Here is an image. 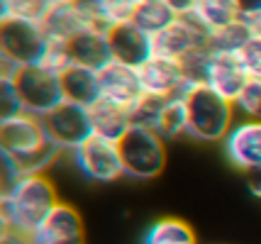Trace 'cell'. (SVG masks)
<instances>
[{
    "mask_svg": "<svg viewBox=\"0 0 261 244\" xmlns=\"http://www.w3.org/2000/svg\"><path fill=\"white\" fill-rule=\"evenodd\" d=\"M98 86H100V98H108L125 107L137 103L144 93L142 81H139V71L127 64H120V61H110L98 71Z\"/></svg>",
    "mask_w": 261,
    "mask_h": 244,
    "instance_id": "12",
    "label": "cell"
},
{
    "mask_svg": "<svg viewBox=\"0 0 261 244\" xmlns=\"http://www.w3.org/2000/svg\"><path fill=\"white\" fill-rule=\"evenodd\" d=\"M198 12L210 24V30H217V27H225V24L239 20L237 0H200Z\"/></svg>",
    "mask_w": 261,
    "mask_h": 244,
    "instance_id": "25",
    "label": "cell"
},
{
    "mask_svg": "<svg viewBox=\"0 0 261 244\" xmlns=\"http://www.w3.org/2000/svg\"><path fill=\"white\" fill-rule=\"evenodd\" d=\"M229 161L242 171L261 169V120L239 122L225 137Z\"/></svg>",
    "mask_w": 261,
    "mask_h": 244,
    "instance_id": "13",
    "label": "cell"
},
{
    "mask_svg": "<svg viewBox=\"0 0 261 244\" xmlns=\"http://www.w3.org/2000/svg\"><path fill=\"white\" fill-rule=\"evenodd\" d=\"M166 3L173 8V12H176V15H186V12L195 10L200 0H166Z\"/></svg>",
    "mask_w": 261,
    "mask_h": 244,
    "instance_id": "31",
    "label": "cell"
},
{
    "mask_svg": "<svg viewBox=\"0 0 261 244\" xmlns=\"http://www.w3.org/2000/svg\"><path fill=\"white\" fill-rule=\"evenodd\" d=\"M171 98H161L154 93H142V98L137 103L129 105V122L132 127H144L159 132L161 127V117L166 113V105Z\"/></svg>",
    "mask_w": 261,
    "mask_h": 244,
    "instance_id": "23",
    "label": "cell"
},
{
    "mask_svg": "<svg viewBox=\"0 0 261 244\" xmlns=\"http://www.w3.org/2000/svg\"><path fill=\"white\" fill-rule=\"evenodd\" d=\"M137 71H139V81H142L144 93H154L161 98H183L191 88L183 76L181 61L151 57Z\"/></svg>",
    "mask_w": 261,
    "mask_h": 244,
    "instance_id": "10",
    "label": "cell"
},
{
    "mask_svg": "<svg viewBox=\"0 0 261 244\" xmlns=\"http://www.w3.org/2000/svg\"><path fill=\"white\" fill-rule=\"evenodd\" d=\"M254 37V27L247 24L244 20H234V22L217 27L210 35V49L215 54H239L242 47Z\"/></svg>",
    "mask_w": 261,
    "mask_h": 244,
    "instance_id": "22",
    "label": "cell"
},
{
    "mask_svg": "<svg viewBox=\"0 0 261 244\" xmlns=\"http://www.w3.org/2000/svg\"><path fill=\"white\" fill-rule=\"evenodd\" d=\"M59 205L54 186L42 174L20 176L0 200L3 230L20 234H32L42 220Z\"/></svg>",
    "mask_w": 261,
    "mask_h": 244,
    "instance_id": "2",
    "label": "cell"
},
{
    "mask_svg": "<svg viewBox=\"0 0 261 244\" xmlns=\"http://www.w3.org/2000/svg\"><path fill=\"white\" fill-rule=\"evenodd\" d=\"M186 132V105L183 98H171L166 105V113L161 117V127L159 134L161 137H176Z\"/></svg>",
    "mask_w": 261,
    "mask_h": 244,
    "instance_id": "27",
    "label": "cell"
},
{
    "mask_svg": "<svg viewBox=\"0 0 261 244\" xmlns=\"http://www.w3.org/2000/svg\"><path fill=\"white\" fill-rule=\"evenodd\" d=\"M237 107L251 120H261V78H249L237 98Z\"/></svg>",
    "mask_w": 261,
    "mask_h": 244,
    "instance_id": "28",
    "label": "cell"
},
{
    "mask_svg": "<svg viewBox=\"0 0 261 244\" xmlns=\"http://www.w3.org/2000/svg\"><path fill=\"white\" fill-rule=\"evenodd\" d=\"M39 27H42V32L46 35L49 42H68L71 37L79 35L81 30L91 27V22L76 8V3H54L44 15V20L39 22Z\"/></svg>",
    "mask_w": 261,
    "mask_h": 244,
    "instance_id": "16",
    "label": "cell"
},
{
    "mask_svg": "<svg viewBox=\"0 0 261 244\" xmlns=\"http://www.w3.org/2000/svg\"><path fill=\"white\" fill-rule=\"evenodd\" d=\"M254 32H256V35H261V17L256 20V24H254Z\"/></svg>",
    "mask_w": 261,
    "mask_h": 244,
    "instance_id": "34",
    "label": "cell"
},
{
    "mask_svg": "<svg viewBox=\"0 0 261 244\" xmlns=\"http://www.w3.org/2000/svg\"><path fill=\"white\" fill-rule=\"evenodd\" d=\"M54 3L51 0H3V17H20L30 22H42Z\"/></svg>",
    "mask_w": 261,
    "mask_h": 244,
    "instance_id": "26",
    "label": "cell"
},
{
    "mask_svg": "<svg viewBox=\"0 0 261 244\" xmlns=\"http://www.w3.org/2000/svg\"><path fill=\"white\" fill-rule=\"evenodd\" d=\"M176 20L178 15L173 12V8L166 0H139L135 15H132V24H137L139 30H144L151 37L159 35L161 30H166Z\"/></svg>",
    "mask_w": 261,
    "mask_h": 244,
    "instance_id": "20",
    "label": "cell"
},
{
    "mask_svg": "<svg viewBox=\"0 0 261 244\" xmlns=\"http://www.w3.org/2000/svg\"><path fill=\"white\" fill-rule=\"evenodd\" d=\"M247 174V186L254 196H261V169H254V171H244Z\"/></svg>",
    "mask_w": 261,
    "mask_h": 244,
    "instance_id": "33",
    "label": "cell"
},
{
    "mask_svg": "<svg viewBox=\"0 0 261 244\" xmlns=\"http://www.w3.org/2000/svg\"><path fill=\"white\" fill-rule=\"evenodd\" d=\"M0 244H32V239H30V234L3 230V239H0Z\"/></svg>",
    "mask_w": 261,
    "mask_h": 244,
    "instance_id": "32",
    "label": "cell"
},
{
    "mask_svg": "<svg viewBox=\"0 0 261 244\" xmlns=\"http://www.w3.org/2000/svg\"><path fill=\"white\" fill-rule=\"evenodd\" d=\"M117 147H120L125 176L147 181V178H156L166 166L164 137L154 129L129 127L125 137L117 142Z\"/></svg>",
    "mask_w": 261,
    "mask_h": 244,
    "instance_id": "5",
    "label": "cell"
},
{
    "mask_svg": "<svg viewBox=\"0 0 261 244\" xmlns=\"http://www.w3.org/2000/svg\"><path fill=\"white\" fill-rule=\"evenodd\" d=\"M251 76L247 73L242 59L237 54H215L210 71H207V86L220 93L222 98H227L229 103H237L239 93L244 91V86Z\"/></svg>",
    "mask_w": 261,
    "mask_h": 244,
    "instance_id": "15",
    "label": "cell"
},
{
    "mask_svg": "<svg viewBox=\"0 0 261 244\" xmlns=\"http://www.w3.org/2000/svg\"><path fill=\"white\" fill-rule=\"evenodd\" d=\"M51 3H73V0H51Z\"/></svg>",
    "mask_w": 261,
    "mask_h": 244,
    "instance_id": "35",
    "label": "cell"
},
{
    "mask_svg": "<svg viewBox=\"0 0 261 244\" xmlns=\"http://www.w3.org/2000/svg\"><path fill=\"white\" fill-rule=\"evenodd\" d=\"M73 154H76L79 169L91 181L110 183V181H117L120 176H125L120 147L113 140H105L100 134H91L79 149H73Z\"/></svg>",
    "mask_w": 261,
    "mask_h": 244,
    "instance_id": "8",
    "label": "cell"
},
{
    "mask_svg": "<svg viewBox=\"0 0 261 244\" xmlns=\"http://www.w3.org/2000/svg\"><path fill=\"white\" fill-rule=\"evenodd\" d=\"M59 151L46 134L42 117L17 113L0 120V156H5L20 176L42 174Z\"/></svg>",
    "mask_w": 261,
    "mask_h": 244,
    "instance_id": "1",
    "label": "cell"
},
{
    "mask_svg": "<svg viewBox=\"0 0 261 244\" xmlns=\"http://www.w3.org/2000/svg\"><path fill=\"white\" fill-rule=\"evenodd\" d=\"M83 220L66 203H59L30 234L32 244H83Z\"/></svg>",
    "mask_w": 261,
    "mask_h": 244,
    "instance_id": "11",
    "label": "cell"
},
{
    "mask_svg": "<svg viewBox=\"0 0 261 244\" xmlns=\"http://www.w3.org/2000/svg\"><path fill=\"white\" fill-rule=\"evenodd\" d=\"M237 57L242 59V64L251 78H261V35L254 32V37L242 47Z\"/></svg>",
    "mask_w": 261,
    "mask_h": 244,
    "instance_id": "29",
    "label": "cell"
},
{
    "mask_svg": "<svg viewBox=\"0 0 261 244\" xmlns=\"http://www.w3.org/2000/svg\"><path fill=\"white\" fill-rule=\"evenodd\" d=\"M68 49V57L79 66H88L93 71H100L105 64L113 61L110 44H108V30L102 27H86L76 37L64 42Z\"/></svg>",
    "mask_w": 261,
    "mask_h": 244,
    "instance_id": "14",
    "label": "cell"
},
{
    "mask_svg": "<svg viewBox=\"0 0 261 244\" xmlns=\"http://www.w3.org/2000/svg\"><path fill=\"white\" fill-rule=\"evenodd\" d=\"M88 110H91V120H93V134H100L105 140L120 142L127 134V129L132 127L129 107L113 103L108 98H98Z\"/></svg>",
    "mask_w": 261,
    "mask_h": 244,
    "instance_id": "17",
    "label": "cell"
},
{
    "mask_svg": "<svg viewBox=\"0 0 261 244\" xmlns=\"http://www.w3.org/2000/svg\"><path fill=\"white\" fill-rule=\"evenodd\" d=\"M213 57H215V51L210 47H195L191 54H186L181 59V69L188 86H200V83L207 81V71H210V64H213Z\"/></svg>",
    "mask_w": 261,
    "mask_h": 244,
    "instance_id": "24",
    "label": "cell"
},
{
    "mask_svg": "<svg viewBox=\"0 0 261 244\" xmlns=\"http://www.w3.org/2000/svg\"><path fill=\"white\" fill-rule=\"evenodd\" d=\"M108 44H110L113 61L127 64V66H132V69L144 66L149 59L154 57L151 35H147L144 30H139V27L132 22H122V24L108 27Z\"/></svg>",
    "mask_w": 261,
    "mask_h": 244,
    "instance_id": "9",
    "label": "cell"
},
{
    "mask_svg": "<svg viewBox=\"0 0 261 244\" xmlns=\"http://www.w3.org/2000/svg\"><path fill=\"white\" fill-rule=\"evenodd\" d=\"M49 39L42 32L39 22L20 20V17H3L0 20V57L15 66H32L42 64L49 49Z\"/></svg>",
    "mask_w": 261,
    "mask_h": 244,
    "instance_id": "6",
    "label": "cell"
},
{
    "mask_svg": "<svg viewBox=\"0 0 261 244\" xmlns=\"http://www.w3.org/2000/svg\"><path fill=\"white\" fill-rule=\"evenodd\" d=\"M142 244H195V232L178 218H161L147 230Z\"/></svg>",
    "mask_w": 261,
    "mask_h": 244,
    "instance_id": "21",
    "label": "cell"
},
{
    "mask_svg": "<svg viewBox=\"0 0 261 244\" xmlns=\"http://www.w3.org/2000/svg\"><path fill=\"white\" fill-rule=\"evenodd\" d=\"M237 10L239 20H244L247 24H256V20L261 17V0H237Z\"/></svg>",
    "mask_w": 261,
    "mask_h": 244,
    "instance_id": "30",
    "label": "cell"
},
{
    "mask_svg": "<svg viewBox=\"0 0 261 244\" xmlns=\"http://www.w3.org/2000/svg\"><path fill=\"white\" fill-rule=\"evenodd\" d=\"M3 78L10 81L12 91L20 100L22 113L44 117L51 113L57 105L64 103V91H61V76L57 71L46 69L44 64H32V66H15L10 61H3Z\"/></svg>",
    "mask_w": 261,
    "mask_h": 244,
    "instance_id": "3",
    "label": "cell"
},
{
    "mask_svg": "<svg viewBox=\"0 0 261 244\" xmlns=\"http://www.w3.org/2000/svg\"><path fill=\"white\" fill-rule=\"evenodd\" d=\"M186 132L200 142L225 140L232 129V103L215 93L207 83L191 86L183 95Z\"/></svg>",
    "mask_w": 261,
    "mask_h": 244,
    "instance_id": "4",
    "label": "cell"
},
{
    "mask_svg": "<svg viewBox=\"0 0 261 244\" xmlns=\"http://www.w3.org/2000/svg\"><path fill=\"white\" fill-rule=\"evenodd\" d=\"M61 91H64V100L79 103L91 107L98 98H100V86H98V71L88 69V66H79L71 64L68 69L61 73Z\"/></svg>",
    "mask_w": 261,
    "mask_h": 244,
    "instance_id": "18",
    "label": "cell"
},
{
    "mask_svg": "<svg viewBox=\"0 0 261 244\" xmlns=\"http://www.w3.org/2000/svg\"><path fill=\"white\" fill-rule=\"evenodd\" d=\"M42 125H44L49 140L59 149H79L93 134L91 110L86 105L71 103V100H64L51 113H46L42 117Z\"/></svg>",
    "mask_w": 261,
    "mask_h": 244,
    "instance_id": "7",
    "label": "cell"
},
{
    "mask_svg": "<svg viewBox=\"0 0 261 244\" xmlns=\"http://www.w3.org/2000/svg\"><path fill=\"white\" fill-rule=\"evenodd\" d=\"M154 42V57L161 59H171V61H181L186 54H191L195 47H207V44H200L198 37L181 22L176 20L173 24H169L166 30H161L159 35L151 37Z\"/></svg>",
    "mask_w": 261,
    "mask_h": 244,
    "instance_id": "19",
    "label": "cell"
}]
</instances>
